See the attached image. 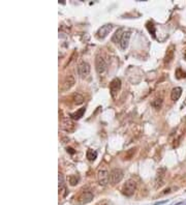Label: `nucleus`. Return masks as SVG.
<instances>
[{
    "instance_id": "nucleus-2",
    "label": "nucleus",
    "mask_w": 186,
    "mask_h": 205,
    "mask_svg": "<svg viewBox=\"0 0 186 205\" xmlns=\"http://www.w3.org/2000/svg\"><path fill=\"white\" fill-rule=\"evenodd\" d=\"M121 90V80L119 78H115L111 81L110 83V93H111V97L113 98H116L118 93L120 92Z\"/></svg>"
},
{
    "instance_id": "nucleus-19",
    "label": "nucleus",
    "mask_w": 186,
    "mask_h": 205,
    "mask_svg": "<svg viewBox=\"0 0 186 205\" xmlns=\"http://www.w3.org/2000/svg\"><path fill=\"white\" fill-rule=\"evenodd\" d=\"M175 77H176L177 79H179V80L183 79V78H186V73L181 68H178L176 69V73H175Z\"/></svg>"
},
{
    "instance_id": "nucleus-8",
    "label": "nucleus",
    "mask_w": 186,
    "mask_h": 205,
    "mask_svg": "<svg viewBox=\"0 0 186 205\" xmlns=\"http://www.w3.org/2000/svg\"><path fill=\"white\" fill-rule=\"evenodd\" d=\"M92 200H93V194L90 192V191L83 192L80 196H79V203L82 204V205L90 203Z\"/></svg>"
},
{
    "instance_id": "nucleus-18",
    "label": "nucleus",
    "mask_w": 186,
    "mask_h": 205,
    "mask_svg": "<svg viewBox=\"0 0 186 205\" xmlns=\"http://www.w3.org/2000/svg\"><path fill=\"white\" fill-rule=\"evenodd\" d=\"M86 158H87V160L90 161V162L95 161L96 158H97V152H96L95 150L88 149L87 150V153H86Z\"/></svg>"
},
{
    "instance_id": "nucleus-1",
    "label": "nucleus",
    "mask_w": 186,
    "mask_h": 205,
    "mask_svg": "<svg viewBox=\"0 0 186 205\" xmlns=\"http://www.w3.org/2000/svg\"><path fill=\"white\" fill-rule=\"evenodd\" d=\"M137 190V182L134 179H128L122 186V194L124 196L130 197L134 194Z\"/></svg>"
},
{
    "instance_id": "nucleus-9",
    "label": "nucleus",
    "mask_w": 186,
    "mask_h": 205,
    "mask_svg": "<svg viewBox=\"0 0 186 205\" xmlns=\"http://www.w3.org/2000/svg\"><path fill=\"white\" fill-rule=\"evenodd\" d=\"M113 29V25L112 24H106V25L101 26L97 31V37L98 38H105L107 35H108Z\"/></svg>"
},
{
    "instance_id": "nucleus-10",
    "label": "nucleus",
    "mask_w": 186,
    "mask_h": 205,
    "mask_svg": "<svg viewBox=\"0 0 186 205\" xmlns=\"http://www.w3.org/2000/svg\"><path fill=\"white\" fill-rule=\"evenodd\" d=\"M129 38H130V31L125 30L124 33L122 34V36H121V38H120V42H119V46L122 50H125V49L128 47Z\"/></svg>"
},
{
    "instance_id": "nucleus-20",
    "label": "nucleus",
    "mask_w": 186,
    "mask_h": 205,
    "mask_svg": "<svg viewBox=\"0 0 186 205\" xmlns=\"http://www.w3.org/2000/svg\"><path fill=\"white\" fill-rule=\"evenodd\" d=\"M152 107H154L156 110H159L161 108V105H162V98H156L152 102H151Z\"/></svg>"
},
{
    "instance_id": "nucleus-6",
    "label": "nucleus",
    "mask_w": 186,
    "mask_h": 205,
    "mask_svg": "<svg viewBox=\"0 0 186 205\" xmlns=\"http://www.w3.org/2000/svg\"><path fill=\"white\" fill-rule=\"evenodd\" d=\"M78 73L82 78H85L90 73V65L86 61H81L78 65Z\"/></svg>"
},
{
    "instance_id": "nucleus-14",
    "label": "nucleus",
    "mask_w": 186,
    "mask_h": 205,
    "mask_svg": "<svg viewBox=\"0 0 186 205\" xmlns=\"http://www.w3.org/2000/svg\"><path fill=\"white\" fill-rule=\"evenodd\" d=\"M181 94H182V88L175 87V88H173V90H172V92H171V98L176 102L180 98Z\"/></svg>"
},
{
    "instance_id": "nucleus-21",
    "label": "nucleus",
    "mask_w": 186,
    "mask_h": 205,
    "mask_svg": "<svg viewBox=\"0 0 186 205\" xmlns=\"http://www.w3.org/2000/svg\"><path fill=\"white\" fill-rule=\"evenodd\" d=\"M68 182H69L70 186H74L76 185H78V182H79V177H78L77 175H70L69 177H68Z\"/></svg>"
},
{
    "instance_id": "nucleus-25",
    "label": "nucleus",
    "mask_w": 186,
    "mask_h": 205,
    "mask_svg": "<svg viewBox=\"0 0 186 205\" xmlns=\"http://www.w3.org/2000/svg\"><path fill=\"white\" fill-rule=\"evenodd\" d=\"M105 205H106V204H105Z\"/></svg>"
},
{
    "instance_id": "nucleus-11",
    "label": "nucleus",
    "mask_w": 186,
    "mask_h": 205,
    "mask_svg": "<svg viewBox=\"0 0 186 205\" xmlns=\"http://www.w3.org/2000/svg\"><path fill=\"white\" fill-rule=\"evenodd\" d=\"M74 83H76V80H74V76H67L65 79L63 81V84H62V90L63 91H67L69 90L71 87L74 85Z\"/></svg>"
},
{
    "instance_id": "nucleus-7",
    "label": "nucleus",
    "mask_w": 186,
    "mask_h": 205,
    "mask_svg": "<svg viewBox=\"0 0 186 205\" xmlns=\"http://www.w3.org/2000/svg\"><path fill=\"white\" fill-rule=\"evenodd\" d=\"M61 129L67 133H71V132H74V129H76V125H74L69 118L64 117L61 121Z\"/></svg>"
},
{
    "instance_id": "nucleus-16",
    "label": "nucleus",
    "mask_w": 186,
    "mask_h": 205,
    "mask_svg": "<svg viewBox=\"0 0 186 205\" xmlns=\"http://www.w3.org/2000/svg\"><path fill=\"white\" fill-rule=\"evenodd\" d=\"M86 111V109L85 108H81V109H79V110L77 112H74V113H70L69 116L73 119L74 120H79V119H81L82 117H83V115H84V113Z\"/></svg>"
},
{
    "instance_id": "nucleus-22",
    "label": "nucleus",
    "mask_w": 186,
    "mask_h": 205,
    "mask_svg": "<svg viewBox=\"0 0 186 205\" xmlns=\"http://www.w3.org/2000/svg\"><path fill=\"white\" fill-rule=\"evenodd\" d=\"M147 28H148V30H149V32L151 33L153 36H155V27L154 25H153L152 23H147Z\"/></svg>"
},
{
    "instance_id": "nucleus-5",
    "label": "nucleus",
    "mask_w": 186,
    "mask_h": 205,
    "mask_svg": "<svg viewBox=\"0 0 186 205\" xmlns=\"http://www.w3.org/2000/svg\"><path fill=\"white\" fill-rule=\"evenodd\" d=\"M95 69L98 74H103L107 69V62L101 54H97L95 57Z\"/></svg>"
},
{
    "instance_id": "nucleus-3",
    "label": "nucleus",
    "mask_w": 186,
    "mask_h": 205,
    "mask_svg": "<svg viewBox=\"0 0 186 205\" xmlns=\"http://www.w3.org/2000/svg\"><path fill=\"white\" fill-rule=\"evenodd\" d=\"M97 181L101 186H105L110 181V173L106 168H101L97 171Z\"/></svg>"
},
{
    "instance_id": "nucleus-4",
    "label": "nucleus",
    "mask_w": 186,
    "mask_h": 205,
    "mask_svg": "<svg viewBox=\"0 0 186 205\" xmlns=\"http://www.w3.org/2000/svg\"><path fill=\"white\" fill-rule=\"evenodd\" d=\"M123 178V171L121 169L115 168L113 169L110 173V182L112 185H117L118 182H120Z\"/></svg>"
},
{
    "instance_id": "nucleus-17",
    "label": "nucleus",
    "mask_w": 186,
    "mask_h": 205,
    "mask_svg": "<svg viewBox=\"0 0 186 205\" xmlns=\"http://www.w3.org/2000/svg\"><path fill=\"white\" fill-rule=\"evenodd\" d=\"M73 101H74V102L76 105H82L84 102L85 98H84V97L82 94L76 92V93L73 94Z\"/></svg>"
},
{
    "instance_id": "nucleus-15",
    "label": "nucleus",
    "mask_w": 186,
    "mask_h": 205,
    "mask_svg": "<svg viewBox=\"0 0 186 205\" xmlns=\"http://www.w3.org/2000/svg\"><path fill=\"white\" fill-rule=\"evenodd\" d=\"M124 31H125L124 28H120V29H118V30L116 31L115 34H114L113 37H112V41L114 42V43L119 45L120 38H121V36H122V34L124 33Z\"/></svg>"
},
{
    "instance_id": "nucleus-12",
    "label": "nucleus",
    "mask_w": 186,
    "mask_h": 205,
    "mask_svg": "<svg viewBox=\"0 0 186 205\" xmlns=\"http://www.w3.org/2000/svg\"><path fill=\"white\" fill-rule=\"evenodd\" d=\"M174 55H175V47L172 45L167 50L166 56H164V64H170V63L173 61Z\"/></svg>"
},
{
    "instance_id": "nucleus-23",
    "label": "nucleus",
    "mask_w": 186,
    "mask_h": 205,
    "mask_svg": "<svg viewBox=\"0 0 186 205\" xmlns=\"http://www.w3.org/2000/svg\"><path fill=\"white\" fill-rule=\"evenodd\" d=\"M164 203H167V201H161V202H157V203H155L154 205H162V204H164Z\"/></svg>"
},
{
    "instance_id": "nucleus-13",
    "label": "nucleus",
    "mask_w": 186,
    "mask_h": 205,
    "mask_svg": "<svg viewBox=\"0 0 186 205\" xmlns=\"http://www.w3.org/2000/svg\"><path fill=\"white\" fill-rule=\"evenodd\" d=\"M59 194L62 197H65L67 195V189L65 186V183H64L63 175L61 173H59Z\"/></svg>"
},
{
    "instance_id": "nucleus-24",
    "label": "nucleus",
    "mask_w": 186,
    "mask_h": 205,
    "mask_svg": "<svg viewBox=\"0 0 186 205\" xmlns=\"http://www.w3.org/2000/svg\"><path fill=\"white\" fill-rule=\"evenodd\" d=\"M184 56H185V58H186V52H185V54H184Z\"/></svg>"
}]
</instances>
